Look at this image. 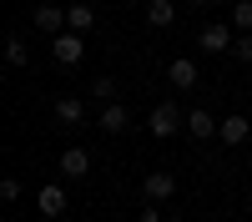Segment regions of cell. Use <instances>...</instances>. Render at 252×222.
<instances>
[{
    "label": "cell",
    "mask_w": 252,
    "mask_h": 222,
    "mask_svg": "<svg viewBox=\"0 0 252 222\" xmlns=\"http://www.w3.org/2000/svg\"><path fill=\"white\" fill-rule=\"evenodd\" d=\"M51 56L61 61V66H76V61L86 56V40H81V31H61V35L51 40Z\"/></svg>",
    "instance_id": "6da1fadb"
},
{
    "label": "cell",
    "mask_w": 252,
    "mask_h": 222,
    "mask_svg": "<svg viewBox=\"0 0 252 222\" xmlns=\"http://www.w3.org/2000/svg\"><path fill=\"white\" fill-rule=\"evenodd\" d=\"M182 127V111L172 106V101H161V106H152V116H146V131L152 136H172Z\"/></svg>",
    "instance_id": "7a4b0ae2"
},
{
    "label": "cell",
    "mask_w": 252,
    "mask_h": 222,
    "mask_svg": "<svg viewBox=\"0 0 252 222\" xmlns=\"http://www.w3.org/2000/svg\"><path fill=\"white\" fill-rule=\"evenodd\" d=\"M141 192H146V202H166V197L177 192V177H172V172H146Z\"/></svg>",
    "instance_id": "3957f363"
},
{
    "label": "cell",
    "mask_w": 252,
    "mask_h": 222,
    "mask_svg": "<svg viewBox=\"0 0 252 222\" xmlns=\"http://www.w3.org/2000/svg\"><path fill=\"white\" fill-rule=\"evenodd\" d=\"M166 81H172L177 91H187V86H197V61H192V56H177L172 66H166Z\"/></svg>",
    "instance_id": "277c9868"
},
{
    "label": "cell",
    "mask_w": 252,
    "mask_h": 222,
    "mask_svg": "<svg viewBox=\"0 0 252 222\" xmlns=\"http://www.w3.org/2000/svg\"><path fill=\"white\" fill-rule=\"evenodd\" d=\"M61 172H66L71 182H76V177H86V172H91V157H86V147H66V152H61Z\"/></svg>",
    "instance_id": "5b68a950"
},
{
    "label": "cell",
    "mask_w": 252,
    "mask_h": 222,
    "mask_svg": "<svg viewBox=\"0 0 252 222\" xmlns=\"http://www.w3.org/2000/svg\"><path fill=\"white\" fill-rule=\"evenodd\" d=\"M202 51H232V26H202Z\"/></svg>",
    "instance_id": "8992f818"
},
{
    "label": "cell",
    "mask_w": 252,
    "mask_h": 222,
    "mask_svg": "<svg viewBox=\"0 0 252 222\" xmlns=\"http://www.w3.org/2000/svg\"><path fill=\"white\" fill-rule=\"evenodd\" d=\"M177 20V5L172 0H152V5H146V26H157V31H166Z\"/></svg>",
    "instance_id": "52a82bcc"
},
{
    "label": "cell",
    "mask_w": 252,
    "mask_h": 222,
    "mask_svg": "<svg viewBox=\"0 0 252 222\" xmlns=\"http://www.w3.org/2000/svg\"><path fill=\"white\" fill-rule=\"evenodd\" d=\"M35 26L46 31V35H61V31H66V10H56V5H40V10H35Z\"/></svg>",
    "instance_id": "ba28073f"
},
{
    "label": "cell",
    "mask_w": 252,
    "mask_h": 222,
    "mask_svg": "<svg viewBox=\"0 0 252 222\" xmlns=\"http://www.w3.org/2000/svg\"><path fill=\"white\" fill-rule=\"evenodd\" d=\"M247 131H252V127H247V116H227L222 127H217V136L227 141V147H237V141H247Z\"/></svg>",
    "instance_id": "9c48e42d"
},
{
    "label": "cell",
    "mask_w": 252,
    "mask_h": 222,
    "mask_svg": "<svg viewBox=\"0 0 252 222\" xmlns=\"http://www.w3.org/2000/svg\"><path fill=\"white\" fill-rule=\"evenodd\" d=\"M56 116L66 121V127H81V121H86V106H81L76 96H61V101H56Z\"/></svg>",
    "instance_id": "30bf717a"
},
{
    "label": "cell",
    "mask_w": 252,
    "mask_h": 222,
    "mask_svg": "<svg viewBox=\"0 0 252 222\" xmlns=\"http://www.w3.org/2000/svg\"><path fill=\"white\" fill-rule=\"evenodd\" d=\"M187 131H192V136H217V121L207 116L202 106H192V111H187Z\"/></svg>",
    "instance_id": "8fae6325"
},
{
    "label": "cell",
    "mask_w": 252,
    "mask_h": 222,
    "mask_svg": "<svg viewBox=\"0 0 252 222\" xmlns=\"http://www.w3.org/2000/svg\"><path fill=\"white\" fill-rule=\"evenodd\" d=\"M40 212H46V217H61V212H66V192H61V187H40Z\"/></svg>",
    "instance_id": "7c38bea8"
},
{
    "label": "cell",
    "mask_w": 252,
    "mask_h": 222,
    "mask_svg": "<svg viewBox=\"0 0 252 222\" xmlns=\"http://www.w3.org/2000/svg\"><path fill=\"white\" fill-rule=\"evenodd\" d=\"M101 131H126V106H121V101H106V111H101Z\"/></svg>",
    "instance_id": "4fadbf2b"
},
{
    "label": "cell",
    "mask_w": 252,
    "mask_h": 222,
    "mask_svg": "<svg viewBox=\"0 0 252 222\" xmlns=\"http://www.w3.org/2000/svg\"><path fill=\"white\" fill-rule=\"evenodd\" d=\"M66 26H71V31H91V26H96V10H91V5H71V10H66Z\"/></svg>",
    "instance_id": "5bb4252c"
},
{
    "label": "cell",
    "mask_w": 252,
    "mask_h": 222,
    "mask_svg": "<svg viewBox=\"0 0 252 222\" xmlns=\"http://www.w3.org/2000/svg\"><path fill=\"white\" fill-rule=\"evenodd\" d=\"M5 61H10V66H26V61H31V51H26V40H20V35L5 40Z\"/></svg>",
    "instance_id": "9a60e30c"
},
{
    "label": "cell",
    "mask_w": 252,
    "mask_h": 222,
    "mask_svg": "<svg viewBox=\"0 0 252 222\" xmlns=\"http://www.w3.org/2000/svg\"><path fill=\"white\" fill-rule=\"evenodd\" d=\"M232 26L237 31H252V0H237V5H232Z\"/></svg>",
    "instance_id": "2e32d148"
},
{
    "label": "cell",
    "mask_w": 252,
    "mask_h": 222,
    "mask_svg": "<svg viewBox=\"0 0 252 222\" xmlns=\"http://www.w3.org/2000/svg\"><path fill=\"white\" fill-rule=\"evenodd\" d=\"M91 96H101V101H116V81H111V76H96V81H91Z\"/></svg>",
    "instance_id": "e0dca14e"
},
{
    "label": "cell",
    "mask_w": 252,
    "mask_h": 222,
    "mask_svg": "<svg viewBox=\"0 0 252 222\" xmlns=\"http://www.w3.org/2000/svg\"><path fill=\"white\" fill-rule=\"evenodd\" d=\"M232 56H237V61H252V35H237V40H232Z\"/></svg>",
    "instance_id": "ac0fdd59"
},
{
    "label": "cell",
    "mask_w": 252,
    "mask_h": 222,
    "mask_svg": "<svg viewBox=\"0 0 252 222\" xmlns=\"http://www.w3.org/2000/svg\"><path fill=\"white\" fill-rule=\"evenodd\" d=\"M0 197L15 202V197H20V182H15V177H5V182H0Z\"/></svg>",
    "instance_id": "d6986e66"
},
{
    "label": "cell",
    "mask_w": 252,
    "mask_h": 222,
    "mask_svg": "<svg viewBox=\"0 0 252 222\" xmlns=\"http://www.w3.org/2000/svg\"><path fill=\"white\" fill-rule=\"evenodd\" d=\"M141 222H161V212H157V202H146V212H141Z\"/></svg>",
    "instance_id": "ffe728a7"
},
{
    "label": "cell",
    "mask_w": 252,
    "mask_h": 222,
    "mask_svg": "<svg viewBox=\"0 0 252 222\" xmlns=\"http://www.w3.org/2000/svg\"><path fill=\"white\" fill-rule=\"evenodd\" d=\"M192 5H212V0H192Z\"/></svg>",
    "instance_id": "44dd1931"
}]
</instances>
